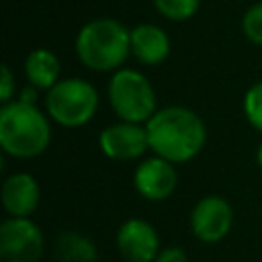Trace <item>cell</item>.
<instances>
[{"label": "cell", "mask_w": 262, "mask_h": 262, "mask_svg": "<svg viewBox=\"0 0 262 262\" xmlns=\"http://www.w3.org/2000/svg\"><path fill=\"white\" fill-rule=\"evenodd\" d=\"M242 29H244V35L254 45L262 47V2L248 8V12L244 14V20H242Z\"/></svg>", "instance_id": "e0dca14e"}, {"label": "cell", "mask_w": 262, "mask_h": 262, "mask_svg": "<svg viewBox=\"0 0 262 262\" xmlns=\"http://www.w3.org/2000/svg\"><path fill=\"white\" fill-rule=\"evenodd\" d=\"M135 190L147 201H164L168 199L178 184V174L172 162L154 156L143 160L133 174Z\"/></svg>", "instance_id": "30bf717a"}, {"label": "cell", "mask_w": 262, "mask_h": 262, "mask_svg": "<svg viewBox=\"0 0 262 262\" xmlns=\"http://www.w3.org/2000/svg\"><path fill=\"white\" fill-rule=\"evenodd\" d=\"M201 0H154L160 14H164L170 20H186L190 18Z\"/></svg>", "instance_id": "9a60e30c"}, {"label": "cell", "mask_w": 262, "mask_h": 262, "mask_svg": "<svg viewBox=\"0 0 262 262\" xmlns=\"http://www.w3.org/2000/svg\"><path fill=\"white\" fill-rule=\"evenodd\" d=\"M233 223V209L231 205L217 194L203 196L190 211V229L194 237L205 244L221 242Z\"/></svg>", "instance_id": "52a82bcc"}, {"label": "cell", "mask_w": 262, "mask_h": 262, "mask_svg": "<svg viewBox=\"0 0 262 262\" xmlns=\"http://www.w3.org/2000/svg\"><path fill=\"white\" fill-rule=\"evenodd\" d=\"M131 53L145 66L162 63L170 53V39L156 25H137L131 31Z\"/></svg>", "instance_id": "7c38bea8"}, {"label": "cell", "mask_w": 262, "mask_h": 262, "mask_svg": "<svg viewBox=\"0 0 262 262\" xmlns=\"http://www.w3.org/2000/svg\"><path fill=\"white\" fill-rule=\"evenodd\" d=\"M35 98H37V92H35V86H31V88H25V90L20 92V98H18V100L29 102V104H35Z\"/></svg>", "instance_id": "ffe728a7"}, {"label": "cell", "mask_w": 262, "mask_h": 262, "mask_svg": "<svg viewBox=\"0 0 262 262\" xmlns=\"http://www.w3.org/2000/svg\"><path fill=\"white\" fill-rule=\"evenodd\" d=\"M57 258L59 262H92L94 246L78 233H63L57 239Z\"/></svg>", "instance_id": "5bb4252c"}, {"label": "cell", "mask_w": 262, "mask_h": 262, "mask_svg": "<svg viewBox=\"0 0 262 262\" xmlns=\"http://www.w3.org/2000/svg\"><path fill=\"white\" fill-rule=\"evenodd\" d=\"M45 108L55 123L63 127H82L96 115L98 92L82 78H66L47 90Z\"/></svg>", "instance_id": "277c9868"}, {"label": "cell", "mask_w": 262, "mask_h": 262, "mask_svg": "<svg viewBox=\"0 0 262 262\" xmlns=\"http://www.w3.org/2000/svg\"><path fill=\"white\" fill-rule=\"evenodd\" d=\"M25 74L31 86L49 90L59 82V59L49 49H35L27 55Z\"/></svg>", "instance_id": "4fadbf2b"}, {"label": "cell", "mask_w": 262, "mask_h": 262, "mask_svg": "<svg viewBox=\"0 0 262 262\" xmlns=\"http://www.w3.org/2000/svg\"><path fill=\"white\" fill-rule=\"evenodd\" d=\"M145 129L149 149L172 164L192 160L207 141L203 119L186 106H166L156 111Z\"/></svg>", "instance_id": "6da1fadb"}, {"label": "cell", "mask_w": 262, "mask_h": 262, "mask_svg": "<svg viewBox=\"0 0 262 262\" xmlns=\"http://www.w3.org/2000/svg\"><path fill=\"white\" fill-rule=\"evenodd\" d=\"M108 100L115 115L127 123H147L156 115V92L149 80L135 70H119L113 74Z\"/></svg>", "instance_id": "5b68a950"}, {"label": "cell", "mask_w": 262, "mask_h": 262, "mask_svg": "<svg viewBox=\"0 0 262 262\" xmlns=\"http://www.w3.org/2000/svg\"><path fill=\"white\" fill-rule=\"evenodd\" d=\"M98 145L102 154L117 162H129L139 156H143L149 149L147 141V129L139 123H115L102 129L98 137Z\"/></svg>", "instance_id": "ba28073f"}, {"label": "cell", "mask_w": 262, "mask_h": 262, "mask_svg": "<svg viewBox=\"0 0 262 262\" xmlns=\"http://www.w3.org/2000/svg\"><path fill=\"white\" fill-rule=\"evenodd\" d=\"M154 262H188V258H186V252L182 248L168 246V248H164V250L158 252V256H156Z\"/></svg>", "instance_id": "ac0fdd59"}, {"label": "cell", "mask_w": 262, "mask_h": 262, "mask_svg": "<svg viewBox=\"0 0 262 262\" xmlns=\"http://www.w3.org/2000/svg\"><path fill=\"white\" fill-rule=\"evenodd\" d=\"M117 248L127 262H154L160 252V237L145 219H127L117 231Z\"/></svg>", "instance_id": "9c48e42d"}, {"label": "cell", "mask_w": 262, "mask_h": 262, "mask_svg": "<svg viewBox=\"0 0 262 262\" xmlns=\"http://www.w3.org/2000/svg\"><path fill=\"white\" fill-rule=\"evenodd\" d=\"M131 51V31L119 20L96 18L84 25L76 37L78 59L96 72L117 70Z\"/></svg>", "instance_id": "3957f363"}, {"label": "cell", "mask_w": 262, "mask_h": 262, "mask_svg": "<svg viewBox=\"0 0 262 262\" xmlns=\"http://www.w3.org/2000/svg\"><path fill=\"white\" fill-rule=\"evenodd\" d=\"M51 141L49 119L35 106L23 100H10L0 108V145L20 160L35 158L47 149Z\"/></svg>", "instance_id": "7a4b0ae2"}, {"label": "cell", "mask_w": 262, "mask_h": 262, "mask_svg": "<svg viewBox=\"0 0 262 262\" xmlns=\"http://www.w3.org/2000/svg\"><path fill=\"white\" fill-rule=\"evenodd\" d=\"M244 113L250 125L262 133V82H256L248 88L244 96Z\"/></svg>", "instance_id": "2e32d148"}, {"label": "cell", "mask_w": 262, "mask_h": 262, "mask_svg": "<svg viewBox=\"0 0 262 262\" xmlns=\"http://www.w3.org/2000/svg\"><path fill=\"white\" fill-rule=\"evenodd\" d=\"M2 205L10 217H29L41 199V188L37 180L27 172L10 174L2 182Z\"/></svg>", "instance_id": "8fae6325"}, {"label": "cell", "mask_w": 262, "mask_h": 262, "mask_svg": "<svg viewBox=\"0 0 262 262\" xmlns=\"http://www.w3.org/2000/svg\"><path fill=\"white\" fill-rule=\"evenodd\" d=\"M12 92H14V80H12V74H10L8 66H2V82H0V100H2V104L10 102Z\"/></svg>", "instance_id": "d6986e66"}, {"label": "cell", "mask_w": 262, "mask_h": 262, "mask_svg": "<svg viewBox=\"0 0 262 262\" xmlns=\"http://www.w3.org/2000/svg\"><path fill=\"white\" fill-rule=\"evenodd\" d=\"M43 233L29 217H8L0 225V262H39Z\"/></svg>", "instance_id": "8992f818"}, {"label": "cell", "mask_w": 262, "mask_h": 262, "mask_svg": "<svg viewBox=\"0 0 262 262\" xmlns=\"http://www.w3.org/2000/svg\"><path fill=\"white\" fill-rule=\"evenodd\" d=\"M256 162H258V166L262 168V143L258 145V151H256Z\"/></svg>", "instance_id": "44dd1931"}]
</instances>
